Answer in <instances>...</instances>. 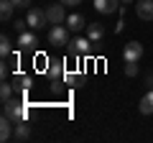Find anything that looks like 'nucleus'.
<instances>
[{
  "mask_svg": "<svg viewBox=\"0 0 153 143\" xmlns=\"http://www.w3.org/2000/svg\"><path fill=\"white\" fill-rule=\"evenodd\" d=\"M3 115H8L13 123H21V120H28V102H23V97H13L8 102H3Z\"/></svg>",
  "mask_w": 153,
  "mask_h": 143,
  "instance_id": "obj_1",
  "label": "nucleus"
},
{
  "mask_svg": "<svg viewBox=\"0 0 153 143\" xmlns=\"http://www.w3.org/2000/svg\"><path fill=\"white\" fill-rule=\"evenodd\" d=\"M89 44H92L89 39H79V36H76V39H71L69 44H66V49H69V56L79 61L82 56H87V54H89Z\"/></svg>",
  "mask_w": 153,
  "mask_h": 143,
  "instance_id": "obj_2",
  "label": "nucleus"
},
{
  "mask_svg": "<svg viewBox=\"0 0 153 143\" xmlns=\"http://www.w3.org/2000/svg\"><path fill=\"white\" fill-rule=\"evenodd\" d=\"M49 44H54V46H64V44H69V28H64L59 23V26H54L49 31Z\"/></svg>",
  "mask_w": 153,
  "mask_h": 143,
  "instance_id": "obj_3",
  "label": "nucleus"
},
{
  "mask_svg": "<svg viewBox=\"0 0 153 143\" xmlns=\"http://www.w3.org/2000/svg\"><path fill=\"white\" fill-rule=\"evenodd\" d=\"M26 21H28V26H31V28H36V31H38V28H44L46 23H49V16H46V10L31 8V10H28V18H26Z\"/></svg>",
  "mask_w": 153,
  "mask_h": 143,
  "instance_id": "obj_4",
  "label": "nucleus"
},
{
  "mask_svg": "<svg viewBox=\"0 0 153 143\" xmlns=\"http://www.w3.org/2000/svg\"><path fill=\"white\" fill-rule=\"evenodd\" d=\"M36 33H31V31H23V33H18V41H16V46L21 51H36Z\"/></svg>",
  "mask_w": 153,
  "mask_h": 143,
  "instance_id": "obj_5",
  "label": "nucleus"
},
{
  "mask_svg": "<svg viewBox=\"0 0 153 143\" xmlns=\"http://www.w3.org/2000/svg\"><path fill=\"white\" fill-rule=\"evenodd\" d=\"M140 56H143V44H138V41L125 44V49H123V59L125 61H140Z\"/></svg>",
  "mask_w": 153,
  "mask_h": 143,
  "instance_id": "obj_6",
  "label": "nucleus"
},
{
  "mask_svg": "<svg viewBox=\"0 0 153 143\" xmlns=\"http://www.w3.org/2000/svg\"><path fill=\"white\" fill-rule=\"evenodd\" d=\"M46 16H49V23H54V26H59V23L66 21L64 16V3H54V5L46 8Z\"/></svg>",
  "mask_w": 153,
  "mask_h": 143,
  "instance_id": "obj_7",
  "label": "nucleus"
},
{
  "mask_svg": "<svg viewBox=\"0 0 153 143\" xmlns=\"http://www.w3.org/2000/svg\"><path fill=\"white\" fill-rule=\"evenodd\" d=\"M135 16L140 21H153V0H138L135 3Z\"/></svg>",
  "mask_w": 153,
  "mask_h": 143,
  "instance_id": "obj_8",
  "label": "nucleus"
},
{
  "mask_svg": "<svg viewBox=\"0 0 153 143\" xmlns=\"http://www.w3.org/2000/svg\"><path fill=\"white\" fill-rule=\"evenodd\" d=\"M64 61H51L49 66H46V77L51 79V82H64Z\"/></svg>",
  "mask_w": 153,
  "mask_h": 143,
  "instance_id": "obj_9",
  "label": "nucleus"
},
{
  "mask_svg": "<svg viewBox=\"0 0 153 143\" xmlns=\"http://www.w3.org/2000/svg\"><path fill=\"white\" fill-rule=\"evenodd\" d=\"M117 5H123L120 0H94V10L102 13V16H110V13L117 10Z\"/></svg>",
  "mask_w": 153,
  "mask_h": 143,
  "instance_id": "obj_10",
  "label": "nucleus"
},
{
  "mask_svg": "<svg viewBox=\"0 0 153 143\" xmlns=\"http://www.w3.org/2000/svg\"><path fill=\"white\" fill-rule=\"evenodd\" d=\"M87 26V21H84V16H79V13H71V16H66V28L69 31H82V28Z\"/></svg>",
  "mask_w": 153,
  "mask_h": 143,
  "instance_id": "obj_11",
  "label": "nucleus"
},
{
  "mask_svg": "<svg viewBox=\"0 0 153 143\" xmlns=\"http://www.w3.org/2000/svg\"><path fill=\"white\" fill-rule=\"evenodd\" d=\"M13 138V120L8 115L0 118V141H10Z\"/></svg>",
  "mask_w": 153,
  "mask_h": 143,
  "instance_id": "obj_12",
  "label": "nucleus"
},
{
  "mask_svg": "<svg viewBox=\"0 0 153 143\" xmlns=\"http://www.w3.org/2000/svg\"><path fill=\"white\" fill-rule=\"evenodd\" d=\"M13 138H16V141H28V138H31V128L26 125V120L16 123V128H13Z\"/></svg>",
  "mask_w": 153,
  "mask_h": 143,
  "instance_id": "obj_13",
  "label": "nucleus"
},
{
  "mask_svg": "<svg viewBox=\"0 0 153 143\" xmlns=\"http://www.w3.org/2000/svg\"><path fill=\"white\" fill-rule=\"evenodd\" d=\"M138 110H140L143 115H151V112H153V89H151V92H146V95L140 97V102H138Z\"/></svg>",
  "mask_w": 153,
  "mask_h": 143,
  "instance_id": "obj_14",
  "label": "nucleus"
},
{
  "mask_svg": "<svg viewBox=\"0 0 153 143\" xmlns=\"http://www.w3.org/2000/svg\"><path fill=\"white\" fill-rule=\"evenodd\" d=\"M102 36H105V28L100 26V23H89L87 26V39L89 41H100Z\"/></svg>",
  "mask_w": 153,
  "mask_h": 143,
  "instance_id": "obj_15",
  "label": "nucleus"
},
{
  "mask_svg": "<svg viewBox=\"0 0 153 143\" xmlns=\"http://www.w3.org/2000/svg\"><path fill=\"white\" fill-rule=\"evenodd\" d=\"M31 77L28 74H16V92H28L31 89Z\"/></svg>",
  "mask_w": 153,
  "mask_h": 143,
  "instance_id": "obj_16",
  "label": "nucleus"
},
{
  "mask_svg": "<svg viewBox=\"0 0 153 143\" xmlns=\"http://www.w3.org/2000/svg\"><path fill=\"white\" fill-rule=\"evenodd\" d=\"M13 8H16V3H13V0H0V18H3V21H10Z\"/></svg>",
  "mask_w": 153,
  "mask_h": 143,
  "instance_id": "obj_17",
  "label": "nucleus"
},
{
  "mask_svg": "<svg viewBox=\"0 0 153 143\" xmlns=\"http://www.w3.org/2000/svg\"><path fill=\"white\" fill-rule=\"evenodd\" d=\"M10 51H13V44H10V39H8L5 33H3V36H0V54H3V59H8Z\"/></svg>",
  "mask_w": 153,
  "mask_h": 143,
  "instance_id": "obj_18",
  "label": "nucleus"
},
{
  "mask_svg": "<svg viewBox=\"0 0 153 143\" xmlns=\"http://www.w3.org/2000/svg\"><path fill=\"white\" fill-rule=\"evenodd\" d=\"M0 100H3V102L13 100V84H8V82H3V84H0Z\"/></svg>",
  "mask_w": 153,
  "mask_h": 143,
  "instance_id": "obj_19",
  "label": "nucleus"
},
{
  "mask_svg": "<svg viewBox=\"0 0 153 143\" xmlns=\"http://www.w3.org/2000/svg\"><path fill=\"white\" fill-rule=\"evenodd\" d=\"M82 82H84L82 74H71V72H66V74H64V84H82Z\"/></svg>",
  "mask_w": 153,
  "mask_h": 143,
  "instance_id": "obj_20",
  "label": "nucleus"
},
{
  "mask_svg": "<svg viewBox=\"0 0 153 143\" xmlns=\"http://www.w3.org/2000/svg\"><path fill=\"white\" fill-rule=\"evenodd\" d=\"M125 74L128 77H135L138 74V61H125Z\"/></svg>",
  "mask_w": 153,
  "mask_h": 143,
  "instance_id": "obj_21",
  "label": "nucleus"
},
{
  "mask_svg": "<svg viewBox=\"0 0 153 143\" xmlns=\"http://www.w3.org/2000/svg\"><path fill=\"white\" fill-rule=\"evenodd\" d=\"M26 26H28V21H16V31H18V33L26 31Z\"/></svg>",
  "mask_w": 153,
  "mask_h": 143,
  "instance_id": "obj_22",
  "label": "nucleus"
},
{
  "mask_svg": "<svg viewBox=\"0 0 153 143\" xmlns=\"http://www.w3.org/2000/svg\"><path fill=\"white\" fill-rule=\"evenodd\" d=\"M16 8H31V0H13Z\"/></svg>",
  "mask_w": 153,
  "mask_h": 143,
  "instance_id": "obj_23",
  "label": "nucleus"
},
{
  "mask_svg": "<svg viewBox=\"0 0 153 143\" xmlns=\"http://www.w3.org/2000/svg\"><path fill=\"white\" fill-rule=\"evenodd\" d=\"M8 72H10V66H8V61H3V66H0V74H3V79L8 77Z\"/></svg>",
  "mask_w": 153,
  "mask_h": 143,
  "instance_id": "obj_24",
  "label": "nucleus"
},
{
  "mask_svg": "<svg viewBox=\"0 0 153 143\" xmlns=\"http://www.w3.org/2000/svg\"><path fill=\"white\" fill-rule=\"evenodd\" d=\"M59 3H64V5H79L82 0H59Z\"/></svg>",
  "mask_w": 153,
  "mask_h": 143,
  "instance_id": "obj_25",
  "label": "nucleus"
},
{
  "mask_svg": "<svg viewBox=\"0 0 153 143\" xmlns=\"http://www.w3.org/2000/svg\"><path fill=\"white\" fill-rule=\"evenodd\" d=\"M146 84H148V87L153 89V74H148V77H146Z\"/></svg>",
  "mask_w": 153,
  "mask_h": 143,
  "instance_id": "obj_26",
  "label": "nucleus"
},
{
  "mask_svg": "<svg viewBox=\"0 0 153 143\" xmlns=\"http://www.w3.org/2000/svg\"><path fill=\"white\" fill-rule=\"evenodd\" d=\"M120 3H123V5H128V3H135V0H120Z\"/></svg>",
  "mask_w": 153,
  "mask_h": 143,
  "instance_id": "obj_27",
  "label": "nucleus"
}]
</instances>
